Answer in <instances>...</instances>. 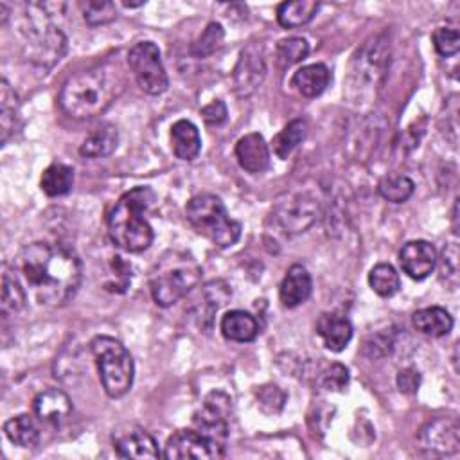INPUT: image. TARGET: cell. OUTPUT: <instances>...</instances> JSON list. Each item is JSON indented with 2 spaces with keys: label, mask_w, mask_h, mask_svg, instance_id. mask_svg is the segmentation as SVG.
Masks as SVG:
<instances>
[{
  "label": "cell",
  "mask_w": 460,
  "mask_h": 460,
  "mask_svg": "<svg viewBox=\"0 0 460 460\" xmlns=\"http://www.w3.org/2000/svg\"><path fill=\"white\" fill-rule=\"evenodd\" d=\"M259 406L262 411L266 413H277L280 411V408L284 406V392L277 386V385H266V386H261L259 394Z\"/></svg>",
  "instance_id": "obj_37"
},
{
  "label": "cell",
  "mask_w": 460,
  "mask_h": 460,
  "mask_svg": "<svg viewBox=\"0 0 460 460\" xmlns=\"http://www.w3.org/2000/svg\"><path fill=\"white\" fill-rule=\"evenodd\" d=\"M225 455V446L214 442L212 438L194 429H178L174 431L165 444L164 458L167 460H210L221 458Z\"/></svg>",
  "instance_id": "obj_9"
},
{
  "label": "cell",
  "mask_w": 460,
  "mask_h": 460,
  "mask_svg": "<svg viewBox=\"0 0 460 460\" xmlns=\"http://www.w3.org/2000/svg\"><path fill=\"white\" fill-rule=\"evenodd\" d=\"M4 433L14 446L20 447H34L40 442V429L34 419L27 413L11 417L4 424Z\"/></svg>",
  "instance_id": "obj_26"
},
{
  "label": "cell",
  "mask_w": 460,
  "mask_h": 460,
  "mask_svg": "<svg viewBox=\"0 0 460 460\" xmlns=\"http://www.w3.org/2000/svg\"><path fill=\"white\" fill-rule=\"evenodd\" d=\"M113 449L120 458L146 460L158 458V444L156 440L137 424H124L113 431Z\"/></svg>",
  "instance_id": "obj_13"
},
{
  "label": "cell",
  "mask_w": 460,
  "mask_h": 460,
  "mask_svg": "<svg viewBox=\"0 0 460 460\" xmlns=\"http://www.w3.org/2000/svg\"><path fill=\"white\" fill-rule=\"evenodd\" d=\"M201 117L207 124L210 126H217V124H223L226 120V106L223 101L216 99L212 101L210 104L203 106L201 108Z\"/></svg>",
  "instance_id": "obj_40"
},
{
  "label": "cell",
  "mask_w": 460,
  "mask_h": 460,
  "mask_svg": "<svg viewBox=\"0 0 460 460\" xmlns=\"http://www.w3.org/2000/svg\"><path fill=\"white\" fill-rule=\"evenodd\" d=\"M331 81V72L322 63H313L298 68L291 77V86L302 95V97H316L320 95Z\"/></svg>",
  "instance_id": "obj_21"
},
{
  "label": "cell",
  "mask_w": 460,
  "mask_h": 460,
  "mask_svg": "<svg viewBox=\"0 0 460 460\" xmlns=\"http://www.w3.org/2000/svg\"><path fill=\"white\" fill-rule=\"evenodd\" d=\"M128 66L142 92L160 95L167 90L169 79L160 58V50L153 41L135 43L128 52Z\"/></svg>",
  "instance_id": "obj_8"
},
{
  "label": "cell",
  "mask_w": 460,
  "mask_h": 460,
  "mask_svg": "<svg viewBox=\"0 0 460 460\" xmlns=\"http://www.w3.org/2000/svg\"><path fill=\"white\" fill-rule=\"evenodd\" d=\"M413 181L408 176L402 174H392V176H385L379 183H377V190L379 194L392 201V203H402L406 201L411 194H413Z\"/></svg>",
  "instance_id": "obj_32"
},
{
  "label": "cell",
  "mask_w": 460,
  "mask_h": 460,
  "mask_svg": "<svg viewBox=\"0 0 460 460\" xmlns=\"http://www.w3.org/2000/svg\"><path fill=\"white\" fill-rule=\"evenodd\" d=\"M368 284L379 296H392L399 291V273L392 264L379 262L368 273Z\"/></svg>",
  "instance_id": "obj_31"
},
{
  "label": "cell",
  "mask_w": 460,
  "mask_h": 460,
  "mask_svg": "<svg viewBox=\"0 0 460 460\" xmlns=\"http://www.w3.org/2000/svg\"><path fill=\"white\" fill-rule=\"evenodd\" d=\"M79 5H81V11H83V16H84L86 23L92 25V27L110 23L117 18V9H115L113 2L86 0V2H81Z\"/></svg>",
  "instance_id": "obj_34"
},
{
  "label": "cell",
  "mask_w": 460,
  "mask_h": 460,
  "mask_svg": "<svg viewBox=\"0 0 460 460\" xmlns=\"http://www.w3.org/2000/svg\"><path fill=\"white\" fill-rule=\"evenodd\" d=\"M411 322L419 332L431 338H442L453 329V316L444 307L438 305L415 311Z\"/></svg>",
  "instance_id": "obj_24"
},
{
  "label": "cell",
  "mask_w": 460,
  "mask_h": 460,
  "mask_svg": "<svg viewBox=\"0 0 460 460\" xmlns=\"http://www.w3.org/2000/svg\"><path fill=\"white\" fill-rule=\"evenodd\" d=\"M223 38H225V31L221 27V23L210 22L203 29V32L196 38V41L192 43L190 54L194 58H207V56H210L212 52H216L219 49Z\"/></svg>",
  "instance_id": "obj_33"
},
{
  "label": "cell",
  "mask_w": 460,
  "mask_h": 460,
  "mask_svg": "<svg viewBox=\"0 0 460 460\" xmlns=\"http://www.w3.org/2000/svg\"><path fill=\"white\" fill-rule=\"evenodd\" d=\"M13 270L25 282L36 302L50 307L63 305L74 298L81 284V262L63 244L31 243L22 248Z\"/></svg>",
  "instance_id": "obj_1"
},
{
  "label": "cell",
  "mask_w": 460,
  "mask_h": 460,
  "mask_svg": "<svg viewBox=\"0 0 460 460\" xmlns=\"http://www.w3.org/2000/svg\"><path fill=\"white\" fill-rule=\"evenodd\" d=\"M18 119V97L11 84L2 79L0 83V135L2 144L9 140V137L14 133Z\"/></svg>",
  "instance_id": "obj_28"
},
{
  "label": "cell",
  "mask_w": 460,
  "mask_h": 460,
  "mask_svg": "<svg viewBox=\"0 0 460 460\" xmlns=\"http://www.w3.org/2000/svg\"><path fill=\"white\" fill-rule=\"evenodd\" d=\"M320 383L327 390H343L349 385V370L341 363H331L322 372Z\"/></svg>",
  "instance_id": "obj_38"
},
{
  "label": "cell",
  "mask_w": 460,
  "mask_h": 460,
  "mask_svg": "<svg viewBox=\"0 0 460 460\" xmlns=\"http://www.w3.org/2000/svg\"><path fill=\"white\" fill-rule=\"evenodd\" d=\"M273 217L284 234L305 232L318 219V199L307 192L291 194L279 201Z\"/></svg>",
  "instance_id": "obj_10"
},
{
  "label": "cell",
  "mask_w": 460,
  "mask_h": 460,
  "mask_svg": "<svg viewBox=\"0 0 460 460\" xmlns=\"http://www.w3.org/2000/svg\"><path fill=\"white\" fill-rule=\"evenodd\" d=\"M40 185L41 190L50 198L68 194L74 185V171L65 164H52L43 171Z\"/></svg>",
  "instance_id": "obj_27"
},
{
  "label": "cell",
  "mask_w": 460,
  "mask_h": 460,
  "mask_svg": "<svg viewBox=\"0 0 460 460\" xmlns=\"http://www.w3.org/2000/svg\"><path fill=\"white\" fill-rule=\"evenodd\" d=\"M320 4L314 0H298V2H284L277 7V22L284 29L302 27L313 20Z\"/></svg>",
  "instance_id": "obj_25"
},
{
  "label": "cell",
  "mask_w": 460,
  "mask_h": 460,
  "mask_svg": "<svg viewBox=\"0 0 460 460\" xmlns=\"http://www.w3.org/2000/svg\"><path fill=\"white\" fill-rule=\"evenodd\" d=\"M171 147L180 160H194L201 149V137L190 120H176L171 128Z\"/></svg>",
  "instance_id": "obj_22"
},
{
  "label": "cell",
  "mask_w": 460,
  "mask_h": 460,
  "mask_svg": "<svg viewBox=\"0 0 460 460\" xmlns=\"http://www.w3.org/2000/svg\"><path fill=\"white\" fill-rule=\"evenodd\" d=\"M189 225L214 246L228 248L241 237V225L234 221L223 201L214 194H198L185 205Z\"/></svg>",
  "instance_id": "obj_5"
},
{
  "label": "cell",
  "mask_w": 460,
  "mask_h": 460,
  "mask_svg": "<svg viewBox=\"0 0 460 460\" xmlns=\"http://www.w3.org/2000/svg\"><path fill=\"white\" fill-rule=\"evenodd\" d=\"M228 411L230 399L223 392H212L201 408L194 413V426L199 433L225 446L228 437Z\"/></svg>",
  "instance_id": "obj_11"
},
{
  "label": "cell",
  "mask_w": 460,
  "mask_h": 460,
  "mask_svg": "<svg viewBox=\"0 0 460 460\" xmlns=\"http://www.w3.org/2000/svg\"><path fill=\"white\" fill-rule=\"evenodd\" d=\"M309 54V43L304 38H288L280 40L277 45V56L282 65H293L307 58Z\"/></svg>",
  "instance_id": "obj_35"
},
{
  "label": "cell",
  "mask_w": 460,
  "mask_h": 460,
  "mask_svg": "<svg viewBox=\"0 0 460 460\" xmlns=\"http://www.w3.org/2000/svg\"><path fill=\"white\" fill-rule=\"evenodd\" d=\"M124 90V77L111 63L95 65L70 75L59 92V106L72 119L101 115Z\"/></svg>",
  "instance_id": "obj_2"
},
{
  "label": "cell",
  "mask_w": 460,
  "mask_h": 460,
  "mask_svg": "<svg viewBox=\"0 0 460 460\" xmlns=\"http://www.w3.org/2000/svg\"><path fill=\"white\" fill-rule=\"evenodd\" d=\"M22 36L25 58L40 66L56 65L66 50L65 34L47 20V14L43 18L27 16L22 25Z\"/></svg>",
  "instance_id": "obj_7"
},
{
  "label": "cell",
  "mask_w": 460,
  "mask_h": 460,
  "mask_svg": "<svg viewBox=\"0 0 460 460\" xmlns=\"http://www.w3.org/2000/svg\"><path fill=\"white\" fill-rule=\"evenodd\" d=\"M201 280V268L185 252H167L155 264L149 277V291L160 307H169L190 293Z\"/></svg>",
  "instance_id": "obj_4"
},
{
  "label": "cell",
  "mask_w": 460,
  "mask_h": 460,
  "mask_svg": "<svg viewBox=\"0 0 460 460\" xmlns=\"http://www.w3.org/2000/svg\"><path fill=\"white\" fill-rule=\"evenodd\" d=\"M235 158L239 165L248 172H262L270 165V149L262 135L248 133L235 144Z\"/></svg>",
  "instance_id": "obj_17"
},
{
  "label": "cell",
  "mask_w": 460,
  "mask_h": 460,
  "mask_svg": "<svg viewBox=\"0 0 460 460\" xmlns=\"http://www.w3.org/2000/svg\"><path fill=\"white\" fill-rule=\"evenodd\" d=\"M313 280L309 271L302 264H293L280 282L279 296L286 307H296L309 298Z\"/></svg>",
  "instance_id": "obj_18"
},
{
  "label": "cell",
  "mask_w": 460,
  "mask_h": 460,
  "mask_svg": "<svg viewBox=\"0 0 460 460\" xmlns=\"http://www.w3.org/2000/svg\"><path fill=\"white\" fill-rule=\"evenodd\" d=\"M219 329L226 340L237 341V343L253 341L259 334V323H257L255 316L250 314L248 311H241V309L225 313L221 318Z\"/></svg>",
  "instance_id": "obj_20"
},
{
  "label": "cell",
  "mask_w": 460,
  "mask_h": 460,
  "mask_svg": "<svg viewBox=\"0 0 460 460\" xmlns=\"http://www.w3.org/2000/svg\"><path fill=\"white\" fill-rule=\"evenodd\" d=\"M458 422L455 419H435L420 429V444L424 449L438 455H453L460 447Z\"/></svg>",
  "instance_id": "obj_14"
},
{
  "label": "cell",
  "mask_w": 460,
  "mask_h": 460,
  "mask_svg": "<svg viewBox=\"0 0 460 460\" xmlns=\"http://www.w3.org/2000/svg\"><path fill=\"white\" fill-rule=\"evenodd\" d=\"M104 392L117 399L129 392L135 376L133 358L128 349L111 336H95L90 343Z\"/></svg>",
  "instance_id": "obj_6"
},
{
  "label": "cell",
  "mask_w": 460,
  "mask_h": 460,
  "mask_svg": "<svg viewBox=\"0 0 460 460\" xmlns=\"http://www.w3.org/2000/svg\"><path fill=\"white\" fill-rule=\"evenodd\" d=\"M122 5L124 7H140V5H144V2H122Z\"/></svg>",
  "instance_id": "obj_41"
},
{
  "label": "cell",
  "mask_w": 460,
  "mask_h": 460,
  "mask_svg": "<svg viewBox=\"0 0 460 460\" xmlns=\"http://www.w3.org/2000/svg\"><path fill=\"white\" fill-rule=\"evenodd\" d=\"M119 144V131L113 124H101L90 131L83 140L79 153L86 158H104L110 156Z\"/></svg>",
  "instance_id": "obj_23"
},
{
  "label": "cell",
  "mask_w": 460,
  "mask_h": 460,
  "mask_svg": "<svg viewBox=\"0 0 460 460\" xmlns=\"http://www.w3.org/2000/svg\"><path fill=\"white\" fill-rule=\"evenodd\" d=\"M431 41L435 50L444 58L455 56L460 49V36L455 29H449V27L435 29V32L431 34Z\"/></svg>",
  "instance_id": "obj_36"
},
{
  "label": "cell",
  "mask_w": 460,
  "mask_h": 460,
  "mask_svg": "<svg viewBox=\"0 0 460 460\" xmlns=\"http://www.w3.org/2000/svg\"><path fill=\"white\" fill-rule=\"evenodd\" d=\"M399 262L402 271L408 277L415 280H422L435 270L437 252L433 244L428 241H422V239L408 241L399 252Z\"/></svg>",
  "instance_id": "obj_15"
},
{
  "label": "cell",
  "mask_w": 460,
  "mask_h": 460,
  "mask_svg": "<svg viewBox=\"0 0 460 460\" xmlns=\"http://www.w3.org/2000/svg\"><path fill=\"white\" fill-rule=\"evenodd\" d=\"M316 332L329 350L341 352L352 338V325L341 314L323 313L316 322Z\"/></svg>",
  "instance_id": "obj_19"
},
{
  "label": "cell",
  "mask_w": 460,
  "mask_h": 460,
  "mask_svg": "<svg viewBox=\"0 0 460 460\" xmlns=\"http://www.w3.org/2000/svg\"><path fill=\"white\" fill-rule=\"evenodd\" d=\"M307 135V122L304 119L291 120L275 138H273V151L279 158H288L293 149H296Z\"/></svg>",
  "instance_id": "obj_30"
},
{
  "label": "cell",
  "mask_w": 460,
  "mask_h": 460,
  "mask_svg": "<svg viewBox=\"0 0 460 460\" xmlns=\"http://www.w3.org/2000/svg\"><path fill=\"white\" fill-rule=\"evenodd\" d=\"M266 77V61L262 47L259 43H250L241 50L237 65L234 68V92L239 97L252 95Z\"/></svg>",
  "instance_id": "obj_12"
},
{
  "label": "cell",
  "mask_w": 460,
  "mask_h": 460,
  "mask_svg": "<svg viewBox=\"0 0 460 460\" xmlns=\"http://www.w3.org/2000/svg\"><path fill=\"white\" fill-rule=\"evenodd\" d=\"M27 291L16 271L4 270L2 273V313H18L25 307Z\"/></svg>",
  "instance_id": "obj_29"
},
{
  "label": "cell",
  "mask_w": 460,
  "mask_h": 460,
  "mask_svg": "<svg viewBox=\"0 0 460 460\" xmlns=\"http://www.w3.org/2000/svg\"><path fill=\"white\" fill-rule=\"evenodd\" d=\"M419 385H420L419 370H415L411 367L399 370V374H397V388L402 394H415L419 390Z\"/></svg>",
  "instance_id": "obj_39"
},
{
  "label": "cell",
  "mask_w": 460,
  "mask_h": 460,
  "mask_svg": "<svg viewBox=\"0 0 460 460\" xmlns=\"http://www.w3.org/2000/svg\"><path fill=\"white\" fill-rule=\"evenodd\" d=\"M34 415L47 424L59 426L72 411L70 397L58 388H49L40 392L32 401Z\"/></svg>",
  "instance_id": "obj_16"
},
{
  "label": "cell",
  "mask_w": 460,
  "mask_h": 460,
  "mask_svg": "<svg viewBox=\"0 0 460 460\" xmlns=\"http://www.w3.org/2000/svg\"><path fill=\"white\" fill-rule=\"evenodd\" d=\"M156 194L149 187H133L124 192L106 217L110 241L124 252L140 253L153 243V228L146 212L155 205Z\"/></svg>",
  "instance_id": "obj_3"
}]
</instances>
